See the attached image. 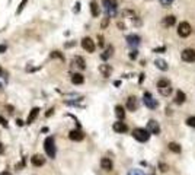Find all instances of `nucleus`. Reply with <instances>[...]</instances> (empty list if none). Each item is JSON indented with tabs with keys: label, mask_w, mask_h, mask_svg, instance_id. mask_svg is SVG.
<instances>
[{
	"label": "nucleus",
	"mask_w": 195,
	"mask_h": 175,
	"mask_svg": "<svg viewBox=\"0 0 195 175\" xmlns=\"http://www.w3.org/2000/svg\"><path fill=\"white\" fill-rule=\"evenodd\" d=\"M157 91H159V94L162 95V96H169L170 94H172V91H173V88H172V85H170V80L169 79H159L157 80Z\"/></svg>",
	"instance_id": "nucleus-1"
},
{
	"label": "nucleus",
	"mask_w": 195,
	"mask_h": 175,
	"mask_svg": "<svg viewBox=\"0 0 195 175\" xmlns=\"http://www.w3.org/2000/svg\"><path fill=\"white\" fill-rule=\"evenodd\" d=\"M102 6L105 9V13L108 18H114L117 15L118 9V2L117 0H102Z\"/></svg>",
	"instance_id": "nucleus-2"
},
{
	"label": "nucleus",
	"mask_w": 195,
	"mask_h": 175,
	"mask_svg": "<svg viewBox=\"0 0 195 175\" xmlns=\"http://www.w3.org/2000/svg\"><path fill=\"white\" fill-rule=\"evenodd\" d=\"M44 150L48 155V158L54 159L55 155H57V149H55V140L53 136H48L45 140H44Z\"/></svg>",
	"instance_id": "nucleus-3"
},
{
	"label": "nucleus",
	"mask_w": 195,
	"mask_h": 175,
	"mask_svg": "<svg viewBox=\"0 0 195 175\" xmlns=\"http://www.w3.org/2000/svg\"><path fill=\"white\" fill-rule=\"evenodd\" d=\"M150 131L147 130V128H136L134 131H133V137L137 140V142H141V143H144V142H147L148 139H150Z\"/></svg>",
	"instance_id": "nucleus-4"
},
{
	"label": "nucleus",
	"mask_w": 195,
	"mask_h": 175,
	"mask_svg": "<svg viewBox=\"0 0 195 175\" xmlns=\"http://www.w3.org/2000/svg\"><path fill=\"white\" fill-rule=\"evenodd\" d=\"M143 102H144V105L147 106V108H150V109H155V108H157V101L153 98V95H151L150 92H144V95H143Z\"/></svg>",
	"instance_id": "nucleus-5"
},
{
	"label": "nucleus",
	"mask_w": 195,
	"mask_h": 175,
	"mask_svg": "<svg viewBox=\"0 0 195 175\" xmlns=\"http://www.w3.org/2000/svg\"><path fill=\"white\" fill-rule=\"evenodd\" d=\"M191 32H192V28H191V25L188 24V22H181V24L178 25V35L179 37L186 38V37L191 35Z\"/></svg>",
	"instance_id": "nucleus-6"
},
{
	"label": "nucleus",
	"mask_w": 195,
	"mask_h": 175,
	"mask_svg": "<svg viewBox=\"0 0 195 175\" xmlns=\"http://www.w3.org/2000/svg\"><path fill=\"white\" fill-rule=\"evenodd\" d=\"M82 47H83V50H84L86 53H93L95 48H96L95 41H93L92 38H89V37H86V38L82 39Z\"/></svg>",
	"instance_id": "nucleus-7"
},
{
	"label": "nucleus",
	"mask_w": 195,
	"mask_h": 175,
	"mask_svg": "<svg viewBox=\"0 0 195 175\" xmlns=\"http://www.w3.org/2000/svg\"><path fill=\"white\" fill-rule=\"evenodd\" d=\"M181 58L186 63H194L195 61V50L194 48H185L181 53Z\"/></svg>",
	"instance_id": "nucleus-8"
},
{
	"label": "nucleus",
	"mask_w": 195,
	"mask_h": 175,
	"mask_svg": "<svg viewBox=\"0 0 195 175\" xmlns=\"http://www.w3.org/2000/svg\"><path fill=\"white\" fill-rule=\"evenodd\" d=\"M147 130L150 131L151 134H156V136H159V134H160L159 123H157V121H155V120H150V121L147 123Z\"/></svg>",
	"instance_id": "nucleus-9"
},
{
	"label": "nucleus",
	"mask_w": 195,
	"mask_h": 175,
	"mask_svg": "<svg viewBox=\"0 0 195 175\" xmlns=\"http://www.w3.org/2000/svg\"><path fill=\"white\" fill-rule=\"evenodd\" d=\"M137 108H138V101H137V98L136 96H130L128 99H127V109L128 111H137Z\"/></svg>",
	"instance_id": "nucleus-10"
},
{
	"label": "nucleus",
	"mask_w": 195,
	"mask_h": 175,
	"mask_svg": "<svg viewBox=\"0 0 195 175\" xmlns=\"http://www.w3.org/2000/svg\"><path fill=\"white\" fill-rule=\"evenodd\" d=\"M69 137H70V140H73V142H82V140L84 139V134L82 133L80 130H70Z\"/></svg>",
	"instance_id": "nucleus-11"
},
{
	"label": "nucleus",
	"mask_w": 195,
	"mask_h": 175,
	"mask_svg": "<svg viewBox=\"0 0 195 175\" xmlns=\"http://www.w3.org/2000/svg\"><path fill=\"white\" fill-rule=\"evenodd\" d=\"M140 42H141V38L138 35H136V34H131V35L127 37V44L130 47H137Z\"/></svg>",
	"instance_id": "nucleus-12"
},
{
	"label": "nucleus",
	"mask_w": 195,
	"mask_h": 175,
	"mask_svg": "<svg viewBox=\"0 0 195 175\" xmlns=\"http://www.w3.org/2000/svg\"><path fill=\"white\" fill-rule=\"evenodd\" d=\"M99 72H101V75H102L103 77H109V76H111V73H112V66L103 63V64H101V66H99Z\"/></svg>",
	"instance_id": "nucleus-13"
},
{
	"label": "nucleus",
	"mask_w": 195,
	"mask_h": 175,
	"mask_svg": "<svg viewBox=\"0 0 195 175\" xmlns=\"http://www.w3.org/2000/svg\"><path fill=\"white\" fill-rule=\"evenodd\" d=\"M73 66H74V67H77L79 70H84V69H86L84 58L80 57V56H74V57H73Z\"/></svg>",
	"instance_id": "nucleus-14"
},
{
	"label": "nucleus",
	"mask_w": 195,
	"mask_h": 175,
	"mask_svg": "<svg viewBox=\"0 0 195 175\" xmlns=\"http://www.w3.org/2000/svg\"><path fill=\"white\" fill-rule=\"evenodd\" d=\"M112 128H114V131H117V133H127V131H128L127 124H125V123H122L121 120H119V121H117V123H114Z\"/></svg>",
	"instance_id": "nucleus-15"
},
{
	"label": "nucleus",
	"mask_w": 195,
	"mask_h": 175,
	"mask_svg": "<svg viewBox=\"0 0 195 175\" xmlns=\"http://www.w3.org/2000/svg\"><path fill=\"white\" fill-rule=\"evenodd\" d=\"M101 168L103 171H111L114 168V163H112V161L109 158H102L101 159Z\"/></svg>",
	"instance_id": "nucleus-16"
},
{
	"label": "nucleus",
	"mask_w": 195,
	"mask_h": 175,
	"mask_svg": "<svg viewBox=\"0 0 195 175\" xmlns=\"http://www.w3.org/2000/svg\"><path fill=\"white\" fill-rule=\"evenodd\" d=\"M31 162H32L34 166H42V165L45 163V159H44V156H42V155H34L31 158Z\"/></svg>",
	"instance_id": "nucleus-17"
},
{
	"label": "nucleus",
	"mask_w": 195,
	"mask_h": 175,
	"mask_svg": "<svg viewBox=\"0 0 195 175\" xmlns=\"http://www.w3.org/2000/svg\"><path fill=\"white\" fill-rule=\"evenodd\" d=\"M38 114H39V108H32L31 109V113H29V115H28V120H26V124H32L34 121H35V118L38 117Z\"/></svg>",
	"instance_id": "nucleus-18"
},
{
	"label": "nucleus",
	"mask_w": 195,
	"mask_h": 175,
	"mask_svg": "<svg viewBox=\"0 0 195 175\" xmlns=\"http://www.w3.org/2000/svg\"><path fill=\"white\" fill-rule=\"evenodd\" d=\"M175 24H176V18L173 16V15H169V16H166L163 19V26H166V28H170V26H173Z\"/></svg>",
	"instance_id": "nucleus-19"
},
{
	"label": "nucleus",
	"mask_w": 195,
	"mask_h": 175,
	"mask_svg": "<svg viewBox=\"0 0 195 175\" xmlns=\"http://www.w3.org/2000/svg\"><path fill=\"white\" fill-rule=\"evenodd\" d=\"M155 64H156V67H157V69H160L162 72H167V70H169L167 63H166L165 60H162V58H157V60L155 61Z\"/></svg>",
	"instance_id": "nucleus-20"
},
{
	"label": "nucleus",
	"mask_w": 195,
	"mask_h": 175,
	"mask_svg": "<svg viewBox=\"0 0 195 175\" xmlns=\"http://www.w3.org/2000/svg\"><path fill=\"white\" fill-rule=\"evenodd\" d=\"M90 12H92L93 18H98L101 15V9H99V6H98V3L95 2V0H92V2H90Z\"/></svg>",
	"instance_id": "nucleus-21"
},
{
	"label": "nucleus",
	"mask_w": 195,
	"mask_h": 175,
	"mask_svg": "<svg viewBox=\"0 0 195 175\" xmlns=\"http://www.w3.org/2000/svg\"><path fill=\"white\" fill-rule=\"evenodd\" d=\"M83 82H84L83 75H80V73H73L72 75V83L73 85H82Z\"/></svg>",
	"instance_id": "nucleus-22"
},
{
	"label": "nucleus",
	"mask_w": 195,
	"mask_h": 175,
	"mask_svg": "<svg viewBox=\"0 0 195 175\" xmlns=\"http://www.w3.org/2000/svg\"><path fill=\"white\" fill-rule=\"evenodd\" d=\"M115 115H117L118 120H124V118H125L124 106H121V105H117V106H115Z\"/></svg>",
	"instance_id": "nucleus-23"
},
{
	"label": "nucleus",
	"mask_w": 195,
	"mask_h": 175,
	"mask_svg": "<svg viewBox=\"0 0 195 175\" xmlns=\"http://www.w3.org/2000/svg\"><path fill=\"white\" fill-rule=\"evenodd\" d=\"M112 54H114V47H112V45H109V47H108V48L103 51V54H101V58H102V60H108Z\"/></svg>",
	"instance_id": "nucleus-24"
},
{
	"label": "nucleus",
	"mask_w": 195,
	"mask_h": 175,
	"mask_svg": "<svg viewBox=\"0 0 195 175\" xmlns=\"http://www.w3.org/2000/svg\"><path fill=\"white\" fill-rule=\"evenodd\" d=\"M185 101H186V95H185L182 91H178V92H176V98H175V102L181 105V104H184Z\"/></svg>",
	"instance_id": "nucleus-25"
},
{
	"label": "nucleus",
	"mask_w": 195,
	"mask_h": 175,
	"mask_svg": "<svg viewBox=\"0 0 195 175\" xmlns=\"http://www.w3.org/2000/svg\"><path fill=\"white\" fill-rule=\"evenodd\" d=\"M167 147H169V150L173 152V153H181V146H179L178 143H175V142H170V143L167 144Z\"/></svg>",
	"instance_id": "nucleus-26"
},
{
	"label": "nucleus",
	"mask_w": 195,
	"mask_h": 175,
	"mask_svg": "<svg viewBox=\"0 0 195 175\" xmlns=\"http://www.w3.org/2000/svg\"><path fill=\"white\" fill-rule=\"evenodd\" d=\"M127 175H144V172H143L141 169H137V168H136V169H130Z\"/></svg>",
	"instance_id": "nucleus-27"
},
{
	"label": "nucleus",
	"mask_w": 195,
	"mask_h": 175,
	"mask_svg": "<svg viewBox=\"0 0 195 175\" xmlns=\"http://www.w3.org/2000/svg\"><path fill=\"white\" fill-rule=\"evenodd\" d=\"M173 2H175V0H159V3H160L163 7H169Z\"/></svg>",
	"instance_id": "nucleus-28"
},
{
	"label": "nucleus",
	"mask_w": 195,
	"mask_h": 175,
	"mask_svg": "<svg viewBox=\"0 0 195 175\" xmlns=\"http://www.w3.org/2000/svg\"><path fill=\"white\" fill-rule=\"evenodd\" d=\"M186 124H188L189 127H194V128H195V117H189V118L186 120Z\"/></svg>",
	"instance_id": "nucleus-29"
},
{
	"label": "nucleus",
	"mask_w": 195,
	"mask_h": 175,
	"mask_svg": "<svg viewBox=\"0 0 195 175\" xmlns=\"http://www.w3.org/2000/svg\"><path fill=\"white\" fill-rule=\"evenodd\" d=\"M108 24H109V18H103V20H102V24H101V26H102V29H105L106 26H108Z\"/></svg>",
	"instance_id": "nucleus-30"
},
{
	"label": "nucleus",
	"mask_w": 195,
	"mask_h": 175,
	"mask_svg": "<svg viewBox=\"0 0 195 175\" xmlns=\"http://www.w3.org/2000/svg\"><path fill=\"white\" fill-rule=\"evenodd\" d=\"M138 57V51L137 50H133L131 53H130V58H131V60H136Z\"/></svg>",
	"instance_id": "nucleus-31"
},
{
	"label": "nucleus",
	"mask_w": 195,
	"mask_h": 175,
	"mask_svg": "<svg viewBox=\"0 0 195 175\" xmlns=\"http://www.w3.org/2000/svg\"><path fill=\"white\" fill-rule=\"evenodd\" d=\"M28 3V0H22V3H20L19 5V7H18V13H20V12H22V9L25 7V5Z\"/></svg>",
	"instance_id": "nucleus-32"
},
{
	"label": "nucleus",
	"mask_w": 195,
	"mask_h": 175,
	"mask_svg": "<svg viewBox=\"0 0 195 175\" xmlns=\"http://www.w3.org/2000/svg\"><path fill=\"white\" fill-rule=\"evenodd\" d=\"M51 57H53V58L55 57V58H61V60H64V57H63V56H61L58 51H54V53H51Z\"/></svg>",
	"instance_id": "nucleus-33"
},
{
	"label": "nucleus",
	"mask_w": 195,
	"mask_h": 175,
	"mask_svg": "<svg viewBox=\"0 0 195 175\" xmlns=\"http://www.w3.org/2000/svg\"><path fill=\"white\" fill-rule=\"evenodd\" d=\"M159 169H160L162 172H166V171L169 169V166H167L166 163H159Z\"/></svg>",
	"instance_id": "nucleus-34"
},
{
	"label": "nucleus",
	"mask_w": 195,
	"mask_h": 175,
	"mask_svg": "<svg viewBox=\"0 0 195 175\" xmlns=\"http://www.w3.org/2000/svg\"><path fill=\"white\" fill-rule=\"evenodd\" d=\"M153 51L155 53H163V51H166V47H159V48H155Z\"/></svg>",
	"instance_id": "nucleus-35"
},
{
	"label": "nucleus",
	"mask_w": 195,
	"mask_h": 175,
	"mask_svg": "<svg viewBox=\"0 0 195 175\" xmlns=\"http://www.w3.org/2000/svg\"><path fill=\"white\" fill-rule=\"evenodd\" d=\"M7 50V47L5 45V44H2V45H0V54H2V53H5Z\"/></svg>",
	"instance_id": "nucleus-36"
},
{
	"label": "nucleus",
	"mask_w": 195,
	"mask_h": 175,
	"mask_svg": "<svg viewBox=\"0 0 195 175\" xmlns=\"http://www.w3.org/2000/svg\"><path fill=\"white\" fill-rule=\"evenodd\" d=\"M117 25H118V28H119L121 31H124V29H125V25L122 24V22H118V24H117Z\"/></svg>",
	"instance_id": "nucleus-37"
},
{
	"label": "nucleus",
	"mask_w": 195,
	"mask_h": 175,
	"mask_svg": "<svg viewBox=\"0 0 195 175\" xmlns=\"http://www.w3.org/2000/svg\"><path fill=\"white\" fill-rule=\"evenodd\" d=\"M98 41H99V45H101V47H103V37H101V35H99V37H98Z\"/></svg>",
	"instance_id": "nucleus-38"
},
{
	"label": "nucleus",
	"mask_w": 195,
	"mask_h": 175,
	"mask_svg": "<svg viewBox=\"0 0 195 175\" xmlns=\"http://www.w3.org/2000/svg\"><path fill=\"white\" fill-rule=\"evenodd\" d=\"M0 123H2V125H5V127H7V121H6L5 118H0Z\"/></svg>",
	"instance_id": "nucleus-39"
},
{
	"label": "nucleus",
	"mask_w": 195,
	"mask_h": 175,
	"mask_svg": "<svg viewBox=\"0 0 195 175\" xmlns=\"http://www.w3.org/2000/svg\"><path fill=\"white\" fill-rule=\"evenodd\" d=\"M170 114H172V109L167 106V108H166V115H170Z\"/></svg>",
	"instance_id": "nucleus-40"
},
{
	"label": "nucleus",
	"mask_w": 195,
	"mask_h": 175,
	"mask_svg": "<svg viewBox=\"0 0 195 175\" xmlns=\"http://www.w3.org/2000/svg\"><path fill=\"white\" fill-rule=\"evenodd\" d=\"M6 108H7V109H9V113H10V114H12V113H13V106H12V105H7V106H6Z\"/></svg>",
	"instance_id": "nucleus-41"
},
{
	"label": "nucleus",
	"mask_w": 195,
	"mask_h": 175,
	"mask_svg": "<svg viewBox=\"0 0 195 175\" xmlns=\"http://www.w3.org/2000/svg\"><path fill=\"white\" fill-rule=\"evenodd\" d=\"M53 113H54V109H50V111H48V113H47V117H50V115H51V114H53Z\"/></svg>",
	"instance_id": "nucleus-42"
},
{
	"label": "nucleus",
	"mask_w": 195,
	"mask_h": 175,
	"mask_svg": "<svg viewBox=\"0 0 195 175\" xmlns=\"http://www.w3.org/2000/svg\"><path fill=\"white\" fill-rule=\"evenodd\" d=\"M3 153V146H2V142H0V155Z\"/></svg>",
	"instance_id": "nucleus-43"
},
{
	"label": "nucleus",
	"mask_w": 195,
	"mask_h": 175,
	"mask_svg": "<svg viewBox=\"0 0 195 175\" xmlns=\"http://www.w3.org/2000/svg\"><path fill=\"white\" fill-rule=\"evenodd\" d=\"M79 6H80V5H79V3H76V9H74V12H79V9H80Z\"/></svg>",
	"instance_id": "nucleus-44"
},
{
	"label": "nucleus",
	"mask_w": 195,
	"mask_h": 175,
	"mask_svg": "<svg viewBox=\"0 0 195 175\" xmlns=\"http://www.w3.org/2000/svg\"><path fill=\"white\" fill-rule=\"evenodd\" d=\"M16 123H18V125H24V121H20V120H18Z\"/></svg>",
	"instance_id": "nucleus-45"
},
{
	"label": "nucleus",
	"mask_w": 195,
	"mask_h": 175,
	"mask_svg": "<svg viewBox=\"0 0 195 175\" xmlns=\"http://www.w3.org/2000/svg\"><path fill=\"white\" fill-rule=\"evenodd\" d=\"M0 175H10V172H7V171H5V172H2Z\"/></svg>",
	"instance_id": "nucleus-46"
},
{
	"label": "nucleus",
	"mask_w": 195,
	"mask_h": 175,
	"mask_svg": "<svg viewBox=\"0 0 195 175\" xmlns=\"http://www.w3.org/2000/svg\"><path fill=\"white\" fill-rule=\"evenodd\" d=\"M0 76H3V72H2V69H0Z\"/></svg>",
	"instance_id": "nucleus-47"
}]
</instances>
